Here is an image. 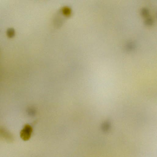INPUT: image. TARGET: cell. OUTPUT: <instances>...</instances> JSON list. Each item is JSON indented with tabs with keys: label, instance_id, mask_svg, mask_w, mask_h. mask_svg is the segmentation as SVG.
Listing matches in <instances>:
<instances>
[{
	"label": "cell",
	"instance_id": "6da1fadb",
	"mask_svg": "<svg viewBox=\"0 0 157 157\" xmlns=\"http://www.w3.org/2000/svg\"><path fill=\"white\" fill-rule=\"evenodd\" d=\"M33 131L32 127L30 125L27 124L20 132V137L22 140L27 141L30 139Z\"/></svg>",
	"mask_w": 157,
	"mask_h": 157
},
{
	"label": "cell",
	"instance_id": "7a4b0ae2",
	"mask_svg": "<svg viewBox=\"0 0 157 157\" xmlns=\"http://www.w3.org/2000/svg\"><path fill=\"white\" fill-rule=\"evenodd\" d=\"M62 11L63 14L66 17H69L71 15V9L68 7H65L63 8Z\"/></svg>",
	"mask_w": 157,
	"mask_h": 157
},
{
	"label": "cell",
	"instance_id": "3957f363",
	"mask_svg": "<svg viewBox=\"0 0 157 157\" xmlns=\"http://www.w3.org/2000/svg\"><path fill=\"white\" fill-rule=\"evenodd\" d=\"M15 30L13 28H9L7 30V36L10 38H11L15 36Z\"/></svg>",
	"mask_w": 157,
	"mask_h": 157
},
{
	"label": "cell",
	"instance_id": "277c9868",
	"mask_svg": "<svg viewBox=\"0 0 157 157\" xmlns=\"http://www.w3.org/2000/svg\"><path fill=\"white\" fill-rule=\"evenodd\" d=\"M109 127V125L108 123H106L104 124L103 126V129L104 130H107L108 129Z\"/></svg>",
	"mask_w": 157,
	"mask_h": 157
},
{
	"label": "cell",
	"instance_id": "5b68a950",
	"mask_svg": "<svg viewBox=\"0 0 157 157\" xmlns=\"http://www.w3.org/2000/svg\"><path fill=\"white\" fill-rule=\"evenodd\" d=\"M148 12L147 10L144 9V10H143L142 13L143 15H144V16H146V15H148Z\"/></svg>",
	"mask_w": 157,
	"mask_h": 157
}]
</instances>
